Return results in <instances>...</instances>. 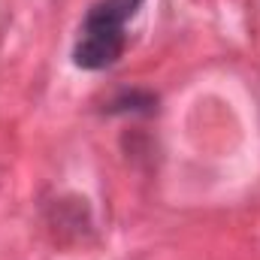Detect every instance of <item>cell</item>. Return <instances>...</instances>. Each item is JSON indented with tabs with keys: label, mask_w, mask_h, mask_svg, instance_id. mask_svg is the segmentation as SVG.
Segmentation results:
<instances>
[{
	"label": "cell",
	"mask_w": 260,
	"mask_h": 260,
	"mask_svg": "<svg viewBox=\"0 0 260 260\" xmlns=\"http://www.w3.org/2000/svg\"><path fill=\"white\" fill-rule=\"evenodd\" d=\"M145 0H100L91 6L82 37L73 49V64L82 70L112 67L124 52V24Z\"/></svg>",
	"instance_id": "cell-1"
}]
</instances>
